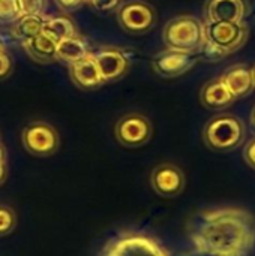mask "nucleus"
<instances>
[{
  "label": "nucleus",
  "mask_w": 255,
  "mask_h": 256,
  "mask_svg": "<svg viewBox=\"0 0 255 256\" xmlns=\"http://www.w3.org/2000/svg\"><path fill=\"white\" fill-rule=\"evenodd\" d=\"M186 232L191 249L185 256H249L255 218L237 207L206 208L189 219Z\"/></svg>",
  "instance_id": "f257e3e1"
},
{
  "label": "nucleus",
  "mask_w": 255,
  "mask_h": 256,
  "mask_svg": "<svg viewBox=\"0 0 255 256\" xmlns=\"http://www.w3.org/2000/svg\"><path fill=\"white\" fill-rule=\"evenodd\" d=\"M248 36L249 27L245 22L204 24V45L200 52H203L210 62H218L219 58L240 50L246 44Z\"/></svg>",
  "instance_id": "f03ea898"
},
{
  "label": "nucleus",
  "mask_w": 255,
  "mask_h": 256,
  "mask_svg": "<svg viewBox=\"0 0 255 256\" xmlns=\"http://www.w3.org/2000/svg\"><path fill=\"white\" fill-rule=\"evenodd\" d=\"M246 136L245 123L234 114H218L203 129L204 144L215 152H231L239 148Z\"/></svg>",
  "instance_id": "7ed1b4c3"
},
{
  "label": "nucleus",
  "mask_w": 255,
  "mask_h": 256,
  "mask_svg": "<svg viewBox=\"0 0 255 256\" xmlns=\"http://www.w3.org/2000/svg\"><path fill=\"white\" fill-rule=\"evenodd\" d=\"M162 39L167 48L200 52L204 45V24L194 15L174 16L165 24Z\"/></svg>",
  "instance_id": "20e7f679"
},
{
  "label": "nucleus",
  "mask_w": 255,
  "mask_h": 256,
  "mask_svg": "<svg viewBox=\"0 0 255 256\" xmlns=\"http://www.w3.org/2000/svg\"><path fill=\"white\" fill-rule=\"evenodd\" d=\"M101 256H171L152 236L138 231H123L111 238Z\"/></svg>",
  "instance_id": "39448f33"
},
{
  "label": "nucleus",
  "mask_w": 255,
  "mask_h": 256,
  "mask_svg": "<svg viewBox=\"0 0 255 256\" xmlns=\"http://www.w3.org/2000/svg\"><path fill=\"white\" fill-rule=\"evenodd\" d=\"M116 12L120 27L131 34L147 33L153 28L158 20L155 8L144 0L123 2Z\"/></svg>",
  "instance_id": "423d86ee"
},
{
  "label": "nucleus",
  "mask_w": 255,
  "mask_h": 256,
  "mask_svg": "<svg viewBox=\"0 0 255 256\" xmlns=\"http://www.w3.org/2000/svg\"><path fill=\"white\" fill-rule=\"evenodd\" d=\"M21 142L30 154L38 158H47L59 150L60 138L57 130L50 123L33 122L23 129Z\"/></svg>",
  "instance_id": "0eeeda50"
},
{
  "label": "nucleus",
  "mask_w": 255,
  "mask_h": 256,
  "mask_svg": "<svg viewBox=\"0 0 255 256\" xmlns=\"http://www.w3.org/2000/svg\"><path fill=\"white\" fill-rule=\"evenodd\" d=\"M152 122L140 112L125 114L116 122L114 126V136L117 142L131 148L147 144L152 138Z\"/></svg>",
  "instance_id": "6e6552de"
},
{
  "label": "nucleus",
  "mask_w": 255,
  "mask_h": 256,
  "mask_svg": "<svg viewBox=\"0 0 255 256\" xmlns=\"http://www.w3.org/2000/svg\"><path fill=\"white\" fill-rule=\"evenodd\" d=\"M198 60H200L198 52L165 48L164 51L158 52L152 58L150 64L156 75L162 78H176L189 72L197 64Z\"/></svg>",
  "instance_id": "1a4fd4ad"
},
{
  "label": "nucleus",
  "mask_w": 255,
  "mask_h": 256,
  "mask_svg": "<svg viewBox=\"0 0 255 256\" xmlns=\"http://www.w3.org/2000/svg\"><path fill=\"white\" fill-rule=\"evenodd\" d=\"M92 56L96 62L104 84H110L123 78L131 68V58L128 52L119 46H101L93 51Z\"/></svg>",
  "instance_id": "9d476101"
},
{
  "label": "nucleus",
  "mask_w": 255,
  "mask_h": 256,
  "mask_svg": "<svg viewBox=\"0 0 255 256\" xmlns=\"http://www.w3.org/2000/svg\"><path fill=\"white\" fill-rule=\"evenodd\" d=\"M152 189L164 198H174L185 189L186 178L183 171L174 164H161L150 174Z\"/></svg>",
  "instance_id": "9b49d317"
},
{
  "label": "nucleus",
  "mask_w": 255,
  "mask_h": 256,
  "mask_svg": "<svg viewBox=\"0 0 255 256\" xmlns=\"http://www.w3.org/2000/svg\"><path fill=\"white\" fill-rule=\"evenodd\" d=\"M248 0H206L204 20L212 22H243L249 14Z\"/></svg>",
  "instance_id": "f8f14e48"
},
{
  "label": "nucleus",
  "mask_w": 255,
  "mask_h": 256,
  "mask_svg": "<svg viewBox=\"0 0 255 256\" xmlns=\"http://www.w3.org/2000/svg\"><path fill=\"white\" fill-rule=\"evenodd\" d=\"M69 76L72 82L81 90H93L104 84L92 52L84 58L69 64Z\"/></svg>",
  "instance_id": "ddd939ff"
},
{
  "label": "nucleus",
  "mask_w": 255,
  "mask_h": 256,
  "mask_svg": "<svg viewBox=\"0 0 255 256\" xmlns=\"http://www.w3.org/2000/svg\"><path fill=\"white\" fill-rule=\"evenodd\" d=\"M221 80L225 82V86L228 87V90L236 99L251 94L255 88L251 68L243 63H237L227 68L222 72Z\"/></svg>",
  "instance_id": "4468645a"
},
{
  "label": "nucleus",
  "mask_w": 255,
  "mask_h": 256,
  "mask_svg": "<svg viewBox=\"0 0 255 256\" xmlns=\"http://www.w3.org/2000/svg\"><path fill=\"white\" fill-rule=\"evenodd\" d=\"M236 98L231 94L221 76L209 80L200 90V102L209 110H224L234 104Z\"/></svg>",
  "instance_id": "2eb2a0df"
},
{
  "label": "nucleus",
  "mask_w": 255,
  "mask_h": 256,
  "mask_svg": "<svg viewBox=\"0 0 255 256\" xmlns=\"http://www.w3.org/2000/svg\"><path fill=\"white\" fill-rule=\"evenodd\" d=\"M57 40L45 34L44 32L26 42H23L24 51L38 63H53L57 62Z\"/></svg>",
  "instance_id": "dca6fc26"
},
{
  "label": "nucleus",
  "mask_w": 255,
  "mask_h": 256,
  "mask_svg": "<svg viewBox=\"0 0 255 256\" xmlns=\"http://www.w3.org/2000/svg\"><path fill=\"white\" fill-rule=\"evenodd\" d=\"M47 16L44 14H30V15H21L18 20L12 22L11 34L14 39L20 40L21 44L41 34L44 32V22Z\"/></svg>",
  "instance_id": "f3484780"
},
{
  "label": "nucleus",
  "mask_w": 255,
  "mask_h": 256,
  "mask_svg": "<svg viewBox=\"0 0 255 256\" xmlns=\"http://www.w3.org/2000/svg\"><path fill=\"white\" fill-rule=\"evenodd\" d=\"M90 52L92 51L89 50L86 39L80 34H74L57 44V60L66 63L68 66L84 58Z\"/></svg>",
  "instance_id": "a211bd4d"
},
{
  "label": "nucleus",
  "mask_w": 255,
  "mask_h": 256,
  "mask_svg": "<svg viewBox=\"0 0 255 256\" xmlns=\"http://www.w3.org/2000/svg\"><path fill=\"white\" fill-rule=\"evenodd\" d=\"M44 33L57 42H60L66 38H71L74 34H78L74 21L65 14L56 15V16H47V20L44 22Z\"/></svg>",
  "instance_id": "6ab92c4d"
},
{
  "label": "nucleus",
  "mask_w": 255,
  "mask_h": 256,
  "mask_svg": "<svg viewBox=\"0 0 255 256\" xmlns=\"http://www.w3.org/2000/svg\"><path fill=\"white\" fill-rule=\"evenodd\" d=\"M20 18L17 0H0V21L14 22Z\"/></svg>",
  "instance_id": "aec40b11"
},
{
  "label": "nucleus",
  "mask_w": 255,
  "mask_h": 256,
  "mask_svg": "<svg viewBox=\"0 0 255 256\" xmlns=\"http://www.w3.org/2000/svg\"><path fill=\"white\" fill-rule=\"evenodd\" d=\"M17 225L15 213L5 206H0V236H6L11 231H14Z\"/></svg>",
  "instance_id": "412c9836"
},
{
  "label": "nucleus",
  "mask_w": 255,
  "mask_h": 256,
  "mask_svg": "<svg viewBox=\"0 0 255 256\" xmlns=\"http://www.w3.org/2000/svg\"><path fill=\"white\" fill-rule=\"evenodd\" d=\"M17 6L20 16L30 14H44L45 0H17Z\"/></svg>",
  "instance_id": "4be33fe9"
},
{
  "label": "nucleus",
  "mask_w": 255,
  "mask_h": 256,
  "mask_svg": "<svg viewBox=\"0 0 255 256\" xmlns=\"http://www.w3.org/2000/svg\"><path fill=\"white\" fill-rule=\"evenodd\" d=\"M122 0H89V4L98 12H113L122 4Z\"/></svg>",
  "instance_id": "5701e85b"
},
{
  "label": "nucleus",
  "mask_w": 255,
  "mask_h": 256,
  "mask_svg": "<svg viewBox=\"0 0 255 256\" xmlns=\"http://www.w3.org/2000/svg\"><path fill=\"white\" fill-rule=\"evenodd\" d=\"M11 69H12V60H11V57L8 56V52L0 51V80L6 78L11 74Z\"/></svg>",
  "instance_id": "b1692460"
},
{
  "label": "nucleus",
  "mask_w": 255,
  "mask_h": 256,
  "mask_svg": "<svg viewBox=\"0 0 255 256\" xmlns=\"http://www.w3.org/2000/svg\"><path fill=\"white\" fill-rule=\"evenodd\" d=\"M54 2L65 14H69V12L75 10L77 8H80L83 3H86L84 0H54Z\"/></svg>",
  "instance_id": "393cba45"
},
{
  "label": "nucleus",
  "mask_w": 255,
  "mask_h": 256,
  "mask_svg": "<svg viewBox=\"0 0 255 256\" xmlns=\"http://www.w3.org/2000/svg\"><path fill=\"white\" fill-rule=\"evenodd\" d=\"M243 159H245V162H246L252 170H255V138H252V140L245 146Z\"/></svg>",
  "instance_id": "a878e982"
},
{
  "label": "nucleus",
  "mask_w": 255,
  "mask_h": 256,
  "mask_svg": "<svg viewBox=\"0 0 255 256\" xmlns=\"http://www.w3.org/2000/svg\"><path fill=\"white\" fill-rule=\"evenodd\" d=\"M8 174V168H6V162H0V184L5 182Z\"/></svg>",
  "instance_id": "bb28decb"
},
{
  "label": "nucleus",
  "mask_w": 255,
  "mask_h": 256,
  "mask_svg": "<svg viewBox=\"0 0 255 256\" xmlns=\"http://www.w3.org/2000/svg\"><path fill=\"white\" fill-rule=\"evenodd\" d=\"M0 162H6V152L2 144H0Z\"/></svg>",
  "instance_id": "cd10ccee"
},
{
  "label": "nucleus",
  "mask_w": 255,
  "mask_h": 256,
  "mask_svg": "<svg viewBox=\"0 0 255 256\" xmlns=\"http://www.w3.org/2000/svg\"><path fill=\"white\" fill-rule=\"evenodd\" d=\"M251 124H252V128L255 129V106L254 110H252V112H251Z\"/></svg>",
  "instance_id": "c85d7f7f"
},
{
  "label": "nucleus",
  "mask_w": 255,
  "mask_h": 256,
  "mask_svg": "<svg viewBox=\"0 0 255 256\" xmlns=\"http://www.w3.org/2000/svg\"><path fill=\"white\" fill-rule=\"evenodd\" d=\"M251 72H252V80H254V86H255V64L251 68Z\"/></svg>",
  "instance_id": "c756f323"
},
{
  "label": "nucleus",
  "mask_w": 255,
  "mask_h": 256,
  "mask_svg": "<svg viewBox=\"0 0 255 256\" xmlns=\"http://www.w3.org/2000/svg\"><path fill=\"white\" fill-rule=\"evenodd\" d=\"M0 51H5V50H3V44H2V40H0Z\"/></svg>",
  "instance_id": "7c9ffc66"
},
{
  "label": "nucleus",
  "mask_w": 255,
  "mask_h": 256,
  "mask_svg": "<svg viewBox=\"0 0 255 256\" xmlns=\"http://www.w3.org/2000/svg\"><path fill=\"white\" fill-rule=\"evenodd\" d=\"M84 2H86V3H89V0H84Z\"/></svg>",
  "instance_id": "2f4dec72"
}]
</instances>
